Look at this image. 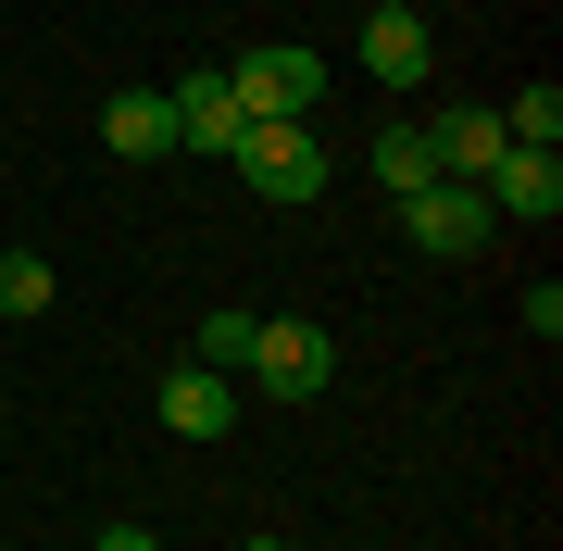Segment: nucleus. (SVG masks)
<instances>
[{"label":"nucleus","mask_w":563,"mask_h":551,"mask_svg":"<svg viewBox=\"0 0 563 551\" xmlns=\"http://www.w3.org/2000/svg\"><path fill=\"white\" fill-rule=\"evenodd\" d=\"M501 139H514V151H551V139H563V88H551V76H539V88H514Z\"/></svg>","instance_id":"nucleus-12"},{"label":"nucleus","mask_w":563,"mask_h":551,"mask_svg":"<svg viewBox=\"0 0 563 551\" xmlns=\"http://www.w3.org/2000/svg\"><path fill=\"white\" fill-rule=\"evenodd\" d=\"M488 225H501V213H488L476 201V188H413V201H401V239L426 251V264H476V251H488Z\"/></svg>","instance_id":"nucleus-2"},{"label":"nucleus","mask_w":563,"mask_h":551,"mask_svg":"<svg viewBox=\"0 0 563 551\" xmlns=\"http://www.w3.org/2000/svg\"><path fill=\"white\" fill-rule=\"evenodd\" d=\"M239 551H288V539H239Z\"/></svg>","instance_id":"nucleus-16"},{"label":"nucleus","mask_w":563,"mask_h":551,"mask_svg":"<svg viewBox=\"0 0 563 551\" xmlns=\"http://www.w3.org/2000/svg\"><path fill=\"white\" fill-rule=\"evenodd\" d=\"M501 151H514V139H501V113H476V101H439V125H426V164H439L451 188H476Z\"/></svg>","instance_id":"nucleus-8"},{"label":"nucleus","mask_w":563,"mask_h":551,"mask_svg":"<svg viewBox=\"0 0 563 551\" xmlns=\"http://www.w3.org/2000/svg\"><path fill=\"white\" fill-rule=\"evenodd\" d=\"M363 164H376V188H388V201L439 188V164H426V125H413V113H401V125H376V151H363Z\"/></svg>","instance_id":"nucleus-11"},{"label":"nucleus","mask_w":563,"mask_h":551,"mask_svg":"<svg viewBox=\"0 0 563 551\" xmlns=\"http://www.w3.org/2000/svg\"><path fill=\"white\" fill-rule=\"evenodd\" d=\"M363 76L376 88H426L439 76V38H426L413 0H363Z\"/></svg>","instance_id":"nucleus-5"},{"label":"nucleus","mask_w":563,"mask_h":551,"mask_svg":"<svg viewBox=\"0 0 563 551\" xmlns=\"http://www.w3.org/2000/svg\"><path fill=\"white\" fill-rule=\"evenodd\" d=\"M101 139L125 151V164H163V151H176V101H163V88H113V101H101Z\"/></svg>","instance_id":"nucleus-10"},{"label":"nucleus","mask_w":563,"mask_h":551,"mask_svg":"<svg viewBox=\"0 0 563 551\" xmlns=\"http://www.w3.org/2000/svg\"><path fill=\"white\" fill-rule=\"evenodd\" d=\"M325 76H339V63H325V51L276 38V51H251V63H239V76H225V88H239V113H251V125H313Z\"/></svg>","instance_id":"nucleus-1"},{"label":"nucleus","mask_w":563,"mask_h":551,"mask_svg":"<svg viewBox=\"0 0 563 551\" xmlns=\"http://www.w3.org/2000/svg\"><path fill=\"white\" fill-rule=\"evenodd\" d=\"M0 313H51V264L38 251H0Z\"/></svg>","instance_id":"nucleus-13"},{"label":"nucleus","mask_w":563,"mask_h":551,"mask_svg":"<svg viewBox=\"0 0 563 551\" xmlns=\"http://www.w3.org/2000/svg\"><path fill=\"white\" fill-rule=\"evenodd\" d=\"M163 101H176V151H225V164H239L251 113H239V88H225V76H176Z\"/></svg>","instance_id":"nucleus-7"},{"label":"nucleus","mask_w":563,"mask_h":551,"mask_svg":"<svg viewBox=\"0 0 563 551\" xmlns=\"http://www.w3.org/2000/svg\"><path fill=\"white\" fill-rule=\"evenodd\" d=\"M151 414H163V439H225V427H239V376H225V364H176Z\"/></svg>","instance_id":"nucleus-6"},{"label":"nucleus","mask_w":563,"mask_h":551,"mask_svg":"<svg viewBox=\"0 0 563 551\" xmlns=\"http://www.w3.org/2000/svg\"><path fill=\"white\" fill-rule=\"evenodd\" d=\"M239 176L263 188V201H313L339 164H325V139H313V125H251V139H239Z\"/></svg>","instance_id":"nucleus-4"},{"label":"nucleus","mask_w":563,"mask_h":551,"mask_svg":"<svg viewBox=\"0 0 563 551\" xmlns=\"http://www.w3.org/2000/svg\"><path fill=\"white\" fill-rule=\"evenodd\" d=\"M476 201L514 213V225H551V213H563V164H551V151H501V164L476 176Z\"/></svg>","instance_id":"nucleus-9"},{"label":"nucleus","mask_w":563,"mask_h":551,"mask_svg":"<svg viewBox=\"0 0 563 551\" xmlns=\"http://www.w3.org/2000/svg\"><path fill=\"white\" fill-rule=\"evenodd\" d=\"M101 551H163V539L151 527H101Z\"/></svg>","instance_id":"nucleus-15"},{"label":"nucleus","mask_w":563,"mask_h":551,"mask_svg":"<svg viewBox=\"0 0 563 551\" xmlns=\"http://www.w3.org/2000/svg\"><path fill=\"white\" fill-rule=\"evenodd\" d=\"M239 376H263V388H276V401H313V388L339 376V339H325L313 313H276V327L251 339V364H239Z\"/></svg>","instance_id":"nucleus-3"},{"label":"nucleus","mask_w":563,"mask_h":551,"mask_svg":"<svg viewBox=\"0 0 563 551\" xmlns=\"http://www.w3.org/2000/svg\"><path fill=\"white\" fill-rule=\"evenodd\" d=\"M251 339H263V313H201V364H251Z\"/></svg>","instance_id":"nucleus-14"}]
</instances>
